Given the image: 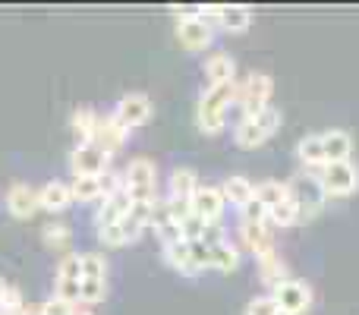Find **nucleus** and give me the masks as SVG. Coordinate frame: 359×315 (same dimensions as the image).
<instances>
[{"instance_id":"obj_41","label":"nucleus","mask_w":359,"mask_h":315,"mask_svg":"<svg viewBox=\"0 0 359 315\" xmlns=\"http://www.w3.org/2000/svg\"><path fill=\"white\" fill-rule=\"evenodd\" d=\"M19 315H41V306H29V303H25V309Z\"/></svg>"},{"instance_id":"obj_24","label":"nucleus","mask_w":359,"mask_h":315,"mask_svg":"<svg viewBox=\"0 0 359 315\" xmlns=\"http://www.w3.org/2000/svg\"><path fill=\"white\" fill-rule=\"evenodd\" d=\"M297 158L306 170H318L325 167V152H322V133H312V136L299 139L297 145Z\"/></svg>"},{"instance_id":"obj_4","label":"nucleus","mask_w":359,"mask_h":315,"mask_svg":"<svg viewBox=\"0 0 359 315\" xmlns=\"http://www.w3.org/2000/svg\"><path fill=\"white\" fill-rule=\"evenodd\" d=\"M322 170V167H318ZM318 170H309V173H299L297 180H290V196H293V202H297V208H299V221H309V217H316L318 211H322V205H325V189H322V183H318Z\"/></svg>"},{"instance_id":"obj_23","label":"nucleus","mask_w":359,"mask_h":315,"mask_svg":"<svg viewBox=\"0 0 359 315\" xmlns=\"http://www.w3.org/2000/svg\"><path fill=\"white\" fill-rule=\"evenodd\" d=\"M221 192H224V202L227 205L243 208V205H249L255 199V183L246 177H240V173H233V177H227L221 183Z\"/></svg>"},{"instance_id":"obj_38","label":"nucleus","mask_w":359,"mask_h":315,"mask_svg":"<svg viewBox=\"0 0 359 315\" xmlns=\"http://www.w3.org/2000/svg\"><path fill=\"white\" fill-rule=\"evenodd\" d=\"M189 253H192V265L198 268V274L205 268H211V246L205 240H189Z\"/></svg>"},{"instance_id":"obj_20","label":"nucleus","mask_w":359,"mask_h":315,"mask_svg":"<svg viewBox=\"0 0 359 315\" xmlns=\"http://www.w3.org/2000/svg\"><path fill=\"white\" fill-rule=\"evenodd\" d=\"M236 63L230 54H224V51H217V54H211L208 60H205V79H208V86H227V82H236Z\"/></svg>"},{"instance_id":"obj_30","label":"nucleus","mask_w":359,"mask_h":315,"mask_svg":"<svg viewBox=\"0 0 359 315\" xmlns=\"http://www.w3.org/2000/svg\"><path fill=\"white\" fill-rule=\"evenodd\" d=\"M249 22H252V10H249V6H221L217 25H221L224 32H246Z\"/></svg>"},{"instance_id":"obj_9","label":"nucleus","mask_w":359,"mask_h":315,"mask_svg":"<svg viewBox=\"0 0 359 315\" xmlns=\"http://www.w3.org/2000/svg\"><path fill=\"white\" fill-rule=\"evenodd\" d=\"M151 114H155L151 98L149 95H142V92L123 95V98L117 101V107H114V117H117L126 130H139V126H145L151 120Z\"/></svg>"},{"instance_id":"obj_25","label":"nucleus","mask_w":359,"mask_h":315,"mask_svg":"<svg viewBox=\"0 0 359 315\" xmlns=\"http://www.w3.org/2000/svg\"><path fill=\"white\" fill-rule=\"evenodd\" d=\"M259 262V278H262V284L265 287H278L280 281H287V265H284V259L278 255V249L274 253H268V255H262V259H255Z\"/></svg>"},{"instance_id":"obj_27","label":"nucleus","mask_w":359,"mask_h":315,"mask_svg":"<svg viewBox=\"0 0 359 315\" xmlns=\"http://www.w3.org/2000/svg\"><path fill=\"white\" fill-rule=\"evenodd\" d=\"M255 199H259V202L271 211V208H278V205H284L287 199H290V186L280 183V180H265V183H255Z\"/></svg>"},{"instance_id":"obj_7","label":"nucleus","mask_w":359,"mask_h":315,"mask_svg":"<svg viewBox=\"0 0 359 315\" xmlns=\"http://www.w3.org/2000/svg\"><path fill=\"white\" fill-rule=\"evenodd\" d=\"M69 170L73 177H104L111 170V155L98 142H79L69 152Z\"/></svg>"},{"instance_id":"obj_16","label":"nucleus","mask_w":359,"mask_h":315,"mask_svg":"<svg viewBox=\"0 0 359 315\" xmlns=\"http://www.w3.org/2000/svg\"><path fill=\"white\" fill-rule=\"evenodd\" d=\"M240 240L255 259L274 253V240H271V224H243L240 221Z\"/></svg>"},{"instance_id":"obj_29","label":"nucleus","mask_w":359,"mask_h":315,"mask_svg":"<svg viewBox=\"0 0 359 315\" xmlns=\"http://www.w3.org/2000/svg\"><path fill=\"white\" fill-rule=\"evenodd\" d=\"M69 189H73V202H95V199H104V180L101 177H73Z\"/></svg>"},{"instance_id":"obj_28","label":"nucleus","mask_w":359,"mask_h":315,"mask_svg":"<svg viewBox=\"0 0 359 315\" xmlns=\"http://www.w3.org/2000/svg\"><path fill=\"white\" fill-rule=\"evenodd\" d=\"M211 268H217V272H224V274L236 272V268H240V249L230 240L215 243V246H211Z\"/></svg>"},{"instance_id":"obj_5","label":"nucleus","mask_w":359,"mask_h":315,"mask_svg":"<svg viewBox=\"0 0 359 315\" xmlns=\"http://www.w3.org/2000/svg\"><path fill=\"white\" fill-rule=\"evenodd\" d=\"M318 183L328 199H347L359 189V170L353 161H334L318 170Z\"/></svg>"},{"instance_id":"obj_15","label":"nucleus","mask_w":359,"mask_h":315,"mask_svg":"<svg viewBox=\"0 0 359 315\" xmlns=\"http://www.w3.org/2000/svg\"><path fill=\"white\" fill-rule=\"evenodd\" d=\"M126 139H130V130H126V126L120 123L114 114H104V117H98V133H95V142H98L101 149L107 152V155H114L117 149H123Z\"/></svg>"},{"instance_id":"obj_12","label":"nucleus","mask_w":359,"mask_h":315,"mask_svg":"<svg viewBox=\"0 0 359 315\" xmlns=\"http://www.w3.org/2000/svg\"><path fill=\"white\" fill-rule=\"evenodd\" d=\"M130 192L126 189H117V192H111V196H104L101 199V208H98V215H95V227L98 230H104V227H114V224H120L126 217V211H130Z\"/></svg>"},{"instance_id":"obj_8","label":"nucleus","mask_w":359,"mask_h":315,"mask_svg":"<svg viewBox=\"0 0 359 315\" xmlns=\"http://www.w3.org/2000/svg\"><path fill=\"white\" fill-rule=\"evenodd\" d=\"M271 297L278 300L280 315H303L312 306V287L306 284V281L287 278V281H280V284L274 287Z\"/></svg>"},{"instance_id":"obj_31","label":"nucleus","mask_w":359,"mask_h":315,"mask_svg":"<svg viewBox=\"0 0 359 315\" xmlns=\"http://www.w3.org/2000/svg\"><path fill=\"white\" fill-rule=\"evenodd\" d=\"M82 281H107V259L104 253H82Z\"/></svg>"},{"instance_id":"obj_3","label":"nucleus","mask_w":359,"mask_h":315,"mask_svg":"<svg viewBox=\"0 0 359 315\" xmlns=\"http://www.w3.org/2000/svg\"><path fill=\"white\" fill-rule=\"evenodd\" d=\"M123 189L130 192V202H158V164L149 158H133L123 170Z\"/></svg>"},{"instance_id":"obj_21","label":"nucleus","mask_w":359,"mask_h":315,"mask_svg":"<svg viewBox=\"0 0 359 315\" xmlns=\"http://www.w3.org/2000/svg\"><path fill=\"white\" fill-rule=\"evenodd\" d=\"M73 202V189H69V183H60V180H50V183H44L41 189H38V205H41L44 211H63L67 205Z\"/></svg>"},{"instance_id":"obj_1","label":"nucleus","mask_w":359,"mask_h":315,"mask_svg":"<svg viewBox=\"0 0 359 315\" xmlns=\"http://www.w3.org/2000/svg\"><path fill=\"white\" fill-rule=\"evenodd\" d=\"M236 82H227V86H208L198 98V111H196V123L205 136H217L227 123V111L230 105H236Z\"/></svg>"},{"instance_id":"obj_33","label":"nucleus","mask_w":359,"mask_h":315,"mask_svg":"<svg viewBox=\"0 0 359 315\" xmlns=\"http://www.w3.org/2000/svg\"><path fill=\"white\" fill-rule=\"evenodd\" d=\"M104 297H107V281H82L79 284V306H86V309L104 303Z\"/></svg>"},{"instance_id":"obj_42","label":"nucleus","mask_w":359,"mask_h":315,"mask_svg":"<svg viewBox=\"0 0 359 315\" xmlns=\"http://www.w3.org/2000/svg\"><path fill=\"white\" fill-rule=\"evenodd\" d=\"M73 315H95L92 309H86V306H76V312Z\"/></svg>"},{"instance_id":"obj_22","label":"nucleus","mask_w":359,"mask_h":315,"mask_svg":"<svg viewBox=\"0 0 359 315\" xmlns=\"http://www.w3.org/2000/svg\"><path fill=\"white\" fill-rule=\"evenodd\" d=\"M164 262H168L174 272H180L183 278H196L198 268L192 265V253H189V240H177V243H168V246L161 249Z\"/></svg>"},{"instance_id":"obj_11","label":"nucleus","mask_w":359,"mask_h":315,"mask_svg":"<svg viewBox=\"0 0 359 315\" xmlns=\"http://www.w3.org/2000/svg\"><path fill=\"white\" fill-rule=\"evenodd\" d=\"M177 38L186 51H205L211 41H215V32H211V25L205 22L202 16H196V13H183L180 22H177Z\"/></svg>"},{"instance_id":"obj_39","label":"nucleus","mask_w":359,"mask_h":315,"mask_svg":"<svg viewBox=\"0 0 359 315\" xmlns=\"http://www.w3.org/2000/svg\"><path fill=\"white\" fill-rule=\"evenodd\" d=\"M76 312V303H69V300H63V297H50V300H44L41 303V315H73Z\"/></svg>"},{"instance_id":"obj_32","label":"nucleus","mask_w":359,"mask_h":315,"mask_svg":"<svg viewBox=\"0 0 359 315\" xmlns=\"http://www.w3.org/2000/svg\"><path fill=\"white\" fill-rule=\"evenodd\" d=\"M41 236H44V246H50V249H69L73 230H69L63 221H50V224H44Z\"/></svg>"},{"instance_id":"obj_35","label":"nucleus","mask_w":359,"mask_h":315,"mask_svg":"<svg viewBox=\"0 0 359 315\" xmlns=\"http://www.w3.org/2000/svg\"><path fill=\"white\" fill-rule=\"evenodd\" d=\"M57 281H82V255L67 253L57 265Z\"/></svg>"},{"instance_id":"obj_2","label":"nucleus","mask_w":359,"mask_h":315,"mask_svg":"<svg viewBox=\"0 0 359 315\" xmlns=\"http://www.w3.org/2000/svg\"><path fill=\"white\" fill-rule=\"evenodd\" d=\"M280 130V111L278 107H265V111L252 114V117H243L233 130V142L240 149H259L265 145L274 133Z\"/></svg>"},{"instance_id":"obj_34","label":"nucleus","mask_w":359,"mask_h":315,"mask_svg":"<svg viewBox=\"0 0 359 315\" xmlns=\"http://www.w3.org/2000/svg\"><path fill=\"white\" fill-rule=\"evenodd\" d=\"M268 221H271L274 227H293V224L299 221V208H297V202H293V196L287 199L284 205H278V208L268 211Z\"/></svg>"},{"instance_id":"obj_19","label":"nucleus","mask_w":359,"mask_h":315,"mask_svg":"<svg viewBox=\"0 0 359 315\" xmlns=\"http://www.w3.org/2000/svg\"><path fill=\"white\" fill-rule=\"evenodd\" d=\"M322 152H325V164H334V161H350V155H353V136H350L347 130L322 133Z\"/></svg>"},{"instance_id":"obj_37","label":"nucleus","mask_w":359,"mask_h":315,"mask_svg":"<svg viewBox=\"0 0 359 315\" xmlns=\"http://www.w3.org/2000/svg\"><path fill=\"white\" fill-rule=\"evenodd\" d=\"M240 221L243 224H271V221H268V208L259 202V199H252L249 205H243V208H240Z\"/></svg>"},{"instance_id":"obj_10","label":"nucleus","mask_w":359,"mask_h":315,"mask_svg":"<svg viewBox=\"0 0 359 315\" xmlns=\"http://www.w3.org/2000/svg\"><path fill=\"white\" fill-rule=\"evenodd\" d=\"M224 208H227V202H224L221 186H202L198 183V189L192 192V199H189V211L196 217H202L205 224H221Z\"/></svg>"},{"instance_id":"obj_44","label":"nucleus","mask_w":359,"mask_h":315,"mask_svg":"<svg viewBox=\"0 0 359 315\" xmlns=\"http://www.w3.org/2000/svg\"><path fill=\"white\" fill-rule=\"evenodd\" d=\"M0 315H4V312H0Z\"/></svg>"},{"instance_id":"obj_40","label":"nucleus","mask_w":359,"mask_h":315,"mask_svg":"<svg viewBox=\"0 0 359 315\" xmlns=\"http://www.w3.org/2000/svg\"><path fill=\"white\" fill-rule=\"evenodd\" d=\"M98 240L104 243V246H111V249H117V246H126V240H123V230H120V224H114V227H104V230H98Z\"/></svg>"},{"instance_id":"obj_18","label":"nucleus","mask_w":359,"mask_h":315,"mask_svg":"<svg viewBox=\"0 0 359 315\" xmlns=\"http://www.w3.org/2000/svg\"><path fill=\"white\" fill-rule=\"evenodd\" d=\"M198 189V177L192 167H174L170 170V183H168V199L180 205H189L192 192Z\"/></svg>"},{"instance_id":"obj_14","label":"nucleus","mask_w":359,"mask_h":315,"mask_svg":"<svg viewBox=\"0 0 359 315\" xmlns=\"http://www.w3.org/2000/svg\"><path fill=\"white\" fill-rule=\"evenodd\" d=\"M38 208H41V205H38V189H32V186H25V183L10 186V192H6V211H10L13 217L25 221V217H32Z\"/></svg>"},{"instance_id":"obj_36","label":"nucleus","mask_w":359,"mask_h":315,"mask_svg":"<svg viewBox=\"0 0 359 315\" xmlns=\"http://www.w3.org/2000/svg\"><path fill=\"white\" fill-rule=\"evenodd\" d=\"M246 315H280V306H278V300H274L271 293H262V297L249 300Z\"/></svg>"},{"instance_id":"obj_13","label":"nucleus","mask_w":359,"mask_h":315,"mask_svg":"<svg viewBox=\"0 0 359 315\" xmlns=\"http://www.w3.org/2000/svg\"><path fill=\"white\" fill-rule=\"evenodd\" d=\"M151 215H155V202H133L126 217L120 221V230H123L126 243H136L145 230L151 227Z\"/></svg>"},{"instance_id":"obj_6","label":"nucleus","mask_w":359,"mask_h":315,"mask_svg":"<svg viewBox=\"0 0 359 315\" xmlns=\"http://www.w3.org/2000/svg\"><path fill=\"white\" fill-rule=\"evenodd\" d=\"M271 92H274V79L268 73H249L246 82L236 88V105H240L243 117H252V114L271 107Z\"/></svg>"},{"instance_id":"obj_26","label":"nucleus","mask_w":359,"mask_h":315,"mask_svg":"<svg viewBox=\"0 0 359 315\" xmlns=\"http://www.w3.org/2000/svg\"><path fill=\"white\" fill-rule=\"evenodd\" d=\"M98 117H101V114L95 111V107H76V111H73L69 126H73V133L79 136V142H95V133H98Z\"/></svg>"},{"instance_id":"obj_17","label":"nucleus","mask_w":359,"mask_h":315,"mask_svg":"<svg viewBox=\"0 0 359 315\" xmlns=\"http://www.w3.org/2000/svg\"><path fill=\"white\" fill-rule=\"evenodd\" d=\"M151 227H155V234H158V240H161V246H168V243L183 240V230H180V221H177L174 215H170V208H168V199H158V202H155Z\"/></svg>"},{"instance_id":"obj_43","label":"nucleus","mask_w":359,"mask_h":315,"mask_svg":"<svg viewBox=\"0 0 359 315\" xmlns=\"http://www.w3.org/2000/svg\"><path fill=\"white\" fill-rule=\"evenodd\" d=\"M6 287H10V284H4V278H0V303H4V293H6Z\"/></svg>"}]
</instances>
